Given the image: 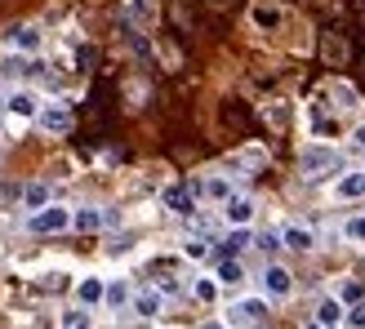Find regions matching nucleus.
I'll use <instances>...</instances> for the list:
<instances>
[{"instance_id": "nucleus-1", "label": "nucleus", "mask_w": 365, "mask_h": 329, "mask_svg": "<svg viewBox=\"0 0 365 329\" xmlns=\"http://www.w3.org/2000/svg\"><path fill=\"white\" fill-rule=\"evenodd\" d=\"M67 227H71V209L67 205H45V209L27 214V231H36V236H58Z\"/></svg>"}, {"instance_id": "nucleus-2", "label": "nucleus", "mask_w": 365, "mask_h": 329, "mask_svg": "<svg viewBox=\"0 0 365 329\" xmlns=\"http://www.w3.org/2000/svg\"><path fill=\"white\" fill-rule=\"evenodd\" d=\"M36 125H41L49 138H63V134H71L76 116H71V107H63V103H45V107H41V116H36Z\"/></svg>"}, {"instance_id": "nucleus-3", "label": "nucleus", "mask_w": 365, "mask_h": 329, "mask_svg": "<svg viewBox=\"0 0 365 329\" xmlns=\"http://www.w3.org/2000/svg\"><path fill=\"white\" fill-rule=\"evenodd\" d=\"M160 205H165L174 218H192L196 214V192L187 187V182H170V187L160 192Z\"/></svg>"}, {"instance_id": "nucleus-4", "label": "nucleus", "mask_w": 365, "mask_h": 329, "mask_svg": "<svg viewBox=\"0 0 365 329\" xmlns=\"http://www.w3.org/2000/svg\"><path fill=\"white\" fill-rule=\"evenodd\" d=\"M339 169V152L334 147H307L303 152V174L307 178H321V174H330Z\"/></svg>"}, {"instance_id": "nucleus-5", "label": "nucleus", "mask_w": 365, "mask_h": 329, "mask_svg": "<svg viewBox=\"0 0 365 329\" xmlns=\"http://www.w3.org/2000/svg\"><path fill=\"white\" fill-rule=\"evenodd\" d=\"M5 112H9V116H18V120H36V116H41V98H36L31 89H9Z\"/></svg>"}, {"instance_id": "nucleus-6", "label": "nucleus", "mask_w": 365, "mask_h": 329, "mask_svg": "<svg viewBox=\"0 0 365 329\" xmlns=\"http://www.w3.org/2000/svg\"><path fill=\"white\" fill-rule=\"evenodd\" d=\"M5 45L14 53H36V49H41V31H36L31 23H18V27L5 31Z\"/></svg>"}, {"instance_id": "nucleus-7", "label": "nucleus", "mask_w": 365, "mask_h": 329, "mask_svg": "<svg viewBox=\"0 0 365 329\" xmlns=\"http://www.w3.org/2000/svg\"><path fill=\"white\" fill-rule=\"evenodd\" d=\"M263 289H267L272 298H289V289H294V276H289L281 263H267V267H263Z\"/></svg>"}, {"instance_id": "nucleus-8", "label": "nucleus", "mask_w": 365, "mask_h": 329, "mask_svg": "<svg viewBox=\"0 0 365 329\" xmlns=\"http://www.w3.org/2000/svg\"><path fill=\"white\" fill-rule=\"evenodd\" d=\"M263 316H267V303H263V298H241V303L227 312L232 325H259Z\"/></svg>"}, {"instance_id": "nucleus-9", "label": "nucleus", "mask_w": 365, "mask_h": 329, "mask_svg": "<svg viewBox=\"0 0 365 329\" xmlns=\"http://www.w3.org/2000/svg\"><path fill=\"white\" fill-rule=\"evenodd\" d=\"M254 209H259V205H254L250 196H232L227 205H223V218H227L232 227H250V218H254Z\"/></svg>"}, {"instance_id": "nucleus-10", "label": "nucleus", "mask_w": 365, "mask_h": 329, "mask_svg": "<svg viewBox=\"0 0 365 329\" xmlns=\"http://www.w3.org/2000/svg\"><path fill=\"white\" fill-rule=\"evenodd\" d=\"M31 71H36V63L27 53H5V58H0V80H23Z\"/></svg>"}, {"instance_id": "nucleus-11", "label": "nucleus", "mask_w": 365, "mask_h": 329, "mask_svg": "<svg viewBox=\"0 0 365 329\" xmlns=\"http://www.w3.org/2000/svg\"><path fill=\"white\" fill-rule=\"evenodd\" d=\"M71 227L76 231H98V227H107V209H94V205L71 209Z\"/></svg>"}, {"instance_id": "nucleus-12", "label": "nucleus", "mask_w": 365, "mask_h": 329, "mask_svg": "<svg viewBox=\"0 0 365 329\" xmlns=\"http://www.w3.org/2000/svg\"><path fill=\"white\" fill-rule=\"evenodd\" d=\"M76 298H81V307H98V303H107V285L98 276H85L76 285Z\"/></svg>"}, {"instance_id": "nucleus-13", "label": "nucleus", "mask_w": 365, "mask_h": 329, "mask_svg": "<svg viewBox=\"0 0 365 329\" xmlns=\"http://www.w3.org/2000/svg\"><path fill=\"white\" fill-rule=\"evenodd\" d=\"M160 289H138L134 294V316H143V320H152V316H160Z\"/></svg>"}, {"instance_id": "nucleus-14", "label": "nucleus", "mask_w": 365, "mask_h": 329, "mask_svg": "<svg viewBox=\"0 0 365 329\" xmlns=\"http://www.w3.org/2000/svg\"><path fill=\"white\" fill-rule=\"evenodd\" d=\"M23 205H27L31 214H36V209H45V205H53V187H49V182H27Z\"/></svg>"}, {"instance_id": "nucleus-15", "label": "nucleus", "mask_w": 365, "mask_h": 329, "mask_svg": "<svg viewBox=\"0 0 365 329\" xmlns=\"http://www.w3.org/2000/svg\"><path fill=\"white\" fill-rule=\"evenodd\" d=\"M281 241H285V249H303V254H307V249L317 245V236L307 231V227H294V223H289V227L281 231Z\"/></svg>"}, {"instance_id": "nucleus-16", "label": "nucleus", "mask_w": 365, "mask_h": 329, "mask_svg": "<svg viewBox=\"0 0 365 329\" xmlns=\"http://www.w3.org/2000/svg\"><path fill=\"white\" fill-rule=\"evenodd\" d=\"M245 245H250V231H245V227H232L223 241H218V254H223V258H236Z\"/></svg>"}, {"instance_id": "nucleus-17", "label": "nucleus", "mask_w": 365, "mask_h": 329, "mask_svg": "<svg viewBox=\"0 0 365 329\" xmlns=\"http://www.w3.org/2000/svg\"><path fill=\"white\" fill-rule=\"evenodd\" d=\"M339 200H361L365 196V174H343L339 178V187H334Z\"/></svg>"}, {"instance_id": "nucleus-18", "label": "nucleus", "mask_w": 365, "mask_h": 329, "mask_svg": "<svg viewBox=\"0 0 365 329\" xmlns=\"http://www.w3.org/2000/svg\"><path fill=\"white\" fill-rule=\"evenodd\" d=\"M200 192H205L210 200H218V205H227V200L236 196V192H232V178H218V174H214V178H205V182H200Z\"/></svg>"}, {"instance_id": "nucleus-19", "label": "nucleus", "mask_w": 365, "mask_h": 329, "mask_svg": "<svg viewBox=\"0 0 365 329\" xmlns=\"http://www.w3.org/2000/svg\"><path fill=\"white\" fill-rule=\"evenodd\" d=\"M58 329H94V316H89V307H67L58 316Z\"/></svg>"}, {"instance_id": "nucleus-20", "label": "nucleus", "mask_w": 365, "mask_h": 329, "mask_svg": "<svg viewBox=\"0 0 365 329\" xmlns=\"http://www.w3.org/2000/svg\"><path fill=\"white\" fill-rule=\"evenodd\" d=\"M218 285H241L245 281V267L241 263H236V258H223V263H218V276H214Z\"/></svg>"}, {"instance_id": "nucleus-21", "label": "nucleus", "mask_w": 365, "mask_h": 329, "mask_svg": "<svg viewBox=\"0 0 365 329\" xmlns=\"http://www.w3.org/2000/svg\"><path fill=\"white\" fill-rule=\"evenodd\" d=\"M232 164H236V169H259V164H267V152L263 147H245V152L232 156Z\"/></svg>"}, {"instance_id": "nucleus-22", "label": "nucleus", "mask_w": 365, "mask_h": 329, "mask_svg": "<svg viewBox=\"0 0 365 329\" xmlns=\"http://www.w3.org/2000/svg\"><path fill=\"white\" fill-rule=\"evenodd\" d=\"M339 320H343V303H339V298H325V303L317 307V325L330 329V325H339Z\"/></svg>"}, {"instance_id": "nucleus-23", "label": "nucleus", "mask_w": 365, "mask_h": 329, "mask_svg": "<svg viewBox=\"0 0 365 329\" xmlns=\"http://www.w3.org/2000/svg\"><path fill=\"white\" fill-rule=\"evenodd\" d=\"M254 27H263V31L281 27V9L277 5H254Z\"/></svg>"}, {"instance_id": "nucleus-24", "label": "nucleus", "mask_w": 365, "mask_h": 329, "mask_svg": "<svg viewBox=\"0 0 365 329\" xmlns=\"http://www.w3.org/2000/svg\"><path fill=\"white\" fill-rule=\"evenodd\" d=\"M192 298H196V303H214V298H218V281L200 276V281L192 285Z\"/></svg>"}, {"instance_id": "nucleus-25", "label": "nucleus", "mask_w": 365, "mask_h": 329, "mask_svg": "<svg viewBox=\"0 0 365 329\" xmlns=\"http://www.w3.org/2000/svg\"><path fill=\"white\" fill-rule=\"evenodd\" d=\"M125 303H134V298H130V285H125V281H112V285H107V307H125Z\"/></svg>"}, {"instance_id": "nucleus-26", "label": "nucleus", "mask_w": 365, "mask_h": 329, "mask_svg": "<svg viewBox=\"0 0 365 329\" xmlns=\"http://www.w3.org/2000/svg\"><path fill=\"white\" fill-rule=\"evenodd\" d=\"M339 303H348V307H356V303H365V289H361L356 281H348V285H339Z\"/></svg>"}, {"instance_id": "nucleus-27", "label": "nucleus", "mask_w": 365, "mask_h": 329, "mask_svg": "<svg viewBox=\"0 0 365 329\" xmlns=\"http://www.w3.org/2000/svg\"><path fill=\"white\" fill-rule=\"evenodd\" d=\"M182 254H187V258H210V241H187V245H182Z\"/></svg>"}, {"instance_id": "nucleus-28", "label": "nucleus", "mask_w": 365, "mask_h": 329, "mask_svg": "<svg viewBox=\"0 0 365 329\" xmlns=\"http://www.w3.org/2000/svg\"><path fill=\"white\" fill-rule=\"evenodd\" d=\"M334 98H339V107H356V89L352 85H334Z\"/></svg>"}, {"instance_id": "nucleus-29", "label": "nucleus", "mask_w": 365, "mask_h": 329, "mask_svg": "<svg viewBox=\"0 0 365 329\" xmlns=\"http://www.w3.org/2000/svg\"><path fill=\"white\" fill-rule=\"evenodd\" d=\"M281 245H285V241H281V231H263V236H259V249H267V254H277Z\"/></svg>"}, {"instance_id": "nucleus-30", "label": "nucleus", "mask_w": 365, "mask_h": 329, "mask_svg": "<svg viewBox=\"0 0 365 329\" xmlns=\"http://www.w3.org/2000/svg\"><path fill=\"white\" fill-rule=\"evenodd\" d=\"M343 320H348L352 329H365V303H356V307H352V312L343 316Z\"/></svg>"}, {"instance_id": "nucleus-31", "label": "nucleus", "mask_w": 365, "mask_h": 329, "mask_svg": "<svg viewBox=\"0 0 365 329\" xmlns=\"http://www.w3.org/2000/svg\"><path fill=\"white\" fill-rule=\"evenodd\" d=\"M348 236H352V241H365V214H356L348 223Z\"/></svg>"}, {"instance_id": "nucleus-32", "label": "nucleus", "mask_w": 365, "mask_h": 329, "mask_svg": "<svg viewBox=\"0 0 365 329\" xmlns=\"http://www.w3.org/2000/svg\"><path fill=\"white\" fill-rule=\"evenodd\" d=\"M352 147H356V152H365V125H361V130L352 134Z\"/></svg>"}, {"instance_id": "nucleus-33", "label": "nucleus", "mask_w": 365, "mask_h": 329, "mask_svg": "<svg viewBox=\"0 0 365 329\" xmlns=\"http://www.w3.org/2000/svg\"><path fill=\"white\" fill-rule=\"evenodd\" d=\"M200 329H227V325H218V320H210V325H200Z\"/></svg>"}, {"instance_id": "nucleus-34", "label": "nucleus", "mask_w": 365, "mask_h": 329, "mask_svg": "<svg viewBox=\"0 0 365 329\" xmlns=\"http://www.w3.org/2000/svg\"><path fill=\"white\" fill-rule=\"evenodd\" d=\"M5 98H9V94H5V89H0V107H5Z\"/></svg>"}, {"instance_id": "nucleus-35", "label": "nucleus", "mask_w": 365, "mask_h": 329, "mask_svg": "<svg viewBox=\"0 0 365 329\" xmlns=\"http://www.w3.org/2000/svg\"><path fill=\"white\" fill-rule=\"evenodd\" d=\"M307 329H325V325H307Z\"/></svg>"}]
</instances>
